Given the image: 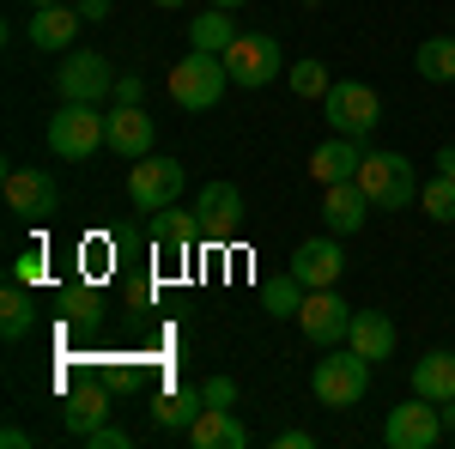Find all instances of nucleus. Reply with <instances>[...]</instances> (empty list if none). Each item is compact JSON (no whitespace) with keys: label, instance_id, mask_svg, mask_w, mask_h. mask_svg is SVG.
Returning <instances> with one entry per match:
<instances>
[{"label":"nucleus","instance_id":"36","mask_svg":"<svg viewBox=\"0 0 455 449\" xmlns=\"http://www.w3.org/2000/svg\"><path fill=\"white\" fill-rule=\"evenodd\" d=\"M437 171H443V176L455 182V146H443V152H437Z\"/></svg>","mask_w":455,"mask_h":449},{"label":"nucleus","instance_id":"1","mask_svg":"<svg viewBox=\"0 0 455 449\" xmlns=\"http://www.w3.org/2000/svg\"><path fill=\"white\" fill-rule=\"evenodd\" d=\"M371 389V358L352 346H328V358H315L310 371V395L322 407H358Z\"/></svg>","mask_w":455,"mask_h":449},{"label":"nucleus","instance_id":"3","mask_svg":"<svg viewBox=\"0 0 455 449\" xmlns=\"http://www.w3.org/2000/svg\"><path fill=\"white\" fill-rule=\"evenodd\" d=\"M98 146H109V116L98 104H61L49 116V152H55V158L85 164Z\"/></svg>","mask_w":455,"mask_h":449},{"label":"nucleus","instance_id":"38","mask_svg":"<svg viewBox=\"0 0 455 449\" xmlns=\"http://www.w3.org/2000/svg\"><path fill=\"white\" fill-rule=\"evenodd\" d=\"M212 6H225V12H237V6H249V0H212Z\"/></svg>","mask_w":455,"mask_h":449},{"label":"nucleus","instance_id":"37","mask_svg":"<svg viewBox=\"0 0 455 449\" xmlns=\"http://www.w3.org/2000/svg\"><path fill=\"white\" fill-rule=\"evenodd\" d=\"M437 413H443V431H455V401H437Z\"/></svg>","mask_w":455,"mask_h":449},{"label":"nucleus","instance_id":"11","mask_svg":"<svg viewBox=\"0 0 455 449\" xmlns=\"http://www.w3.org/2000/svg\"><path fill=\"white\" fill-rule=\"evenodd\" d=\"M61 207V188H55V176L49 171H6V212L12 219H49V212Z\"/></svg>","mask_w":455,"mask_h":449},{"label":"nucleus","instance_id":"5","mask_svg":"<svg viewBox=\"0 0 455 449\" xmlns=\"http://www.w3.org/2000/svg\"><path fill=\"white\" fill-rule=\"evenodd\" d=\"M225 68H231V85H243V92L274 85V79H280V36L237 31V43L225 49Z\"/></svg>","mask_w":455,"mask_h":449},{"label":"nucleus","instance_id":"29","mask_svg":"<svg viewBox=\"0 0 455 449\" xmlns=\"http://www.w3.org/2000/svg\"><path fill=\"white\" fill-rule=\"evenodd\" d=\"M291 92L298 98H328V68L322 61H298L291 68Z\"/></svg>","mask_w":455,"mask_h":449},{"label":"nucleus","instance_id":"28","mask_svg":"<svg viewBox=\"0 0 455 449\" xmlns=\"http://www.w3.org/2000/svg\"><path fill=\"white\" fill-rule=\"evenodd\" d=\"M188 237H195V212H176V207L158 212V243L164 249H188Z\"/></svg>","mask_w":455,"mask_h":449},{"label":"nucleus","instance_id":"34","mask_svg":"<svg viewBox=\"0 0 455 449\" xmlns=\"http://www.w3.org/2000/svg\"><path fill=\"white\" fill-rule=\"evenodd\" d=\"M79 19L92 25V19H109V0H79Z\"/></svg>","mask_w":455,"mask_h":449},{"label":"nucleus","instance_id":"2","mask_svg":"<svg viewBox=\"0 0 455 449\" xmlns=\"http://www.w3.org/2000/svg\"><path fill=\"white\" fill-rule=\"evenodd\" d=\"M358 188L371 195V207H377V212L413 207V201H419L413 158H401V152H364V164H358Z\"/></svg>","mask_w":455,"mask_h":449},{"label":"nucleus","instance_id":"35","mask_svg":"<svg viewBox=\"0 0 455 449\" xmlns=\"http://www.w3.org/2000/svg\"><path fill=\"white\" fill-rule=\"evenodd\" d=\"M0 444H6V449H25V444H31V431H19V425H6V431H0Z\"/></svg>","mask_w":455,"mask_h":449},{"label":"nucleus","instance_id":"10","mask_svg":"<svg viewBox=\"0 0 455 449\" xmlns=\"http://www.w3.org/2000/svg\"><path fill=\"white\" fill-rule=\"evenodd\" d=\"M298 328L310 334L322 352L328 346H347L352 334V304L334 292V285H322V292H304V310H298Z\"/></svg>","mask_w":455,"mask_h":449},{"label":"nucleus","instance_id":"33","mask_svg":"<svg viewBox=\"0 0 455 449\" xmlns=\"http://www.w3.org/2000/svg\"><path fill=\"white\" fill-rule=\"evenodd\" d=\"M274 444H280V449H310L315 437H310V431H298V425H291V431H280V437H274Z\"/></svg>","mask_w":455,"mask_h":449},{"label":"nucleus","instance_id":"12","mask_svg":"<svg viewBox=\"0 0 455 449\" xmlns=\"http://www.w3.org/2000/svg\"><path fill=\"white\" fill-rule=\"evenodd\" d=\"M152 116H146L140 104H116L109 109V152L116 158H128V164H140V158H152Z\"/></svg>","mask_w":455,"mask_h":449},{"label":"nucleus","instance_id":"15","mask_svg":"<svg viewBox=\"0 0 455 449\" xmlns=\"http://www.w3.org/2000/svg\"><path fill=\"white\" fill-rule=\"evenodd\" d=\"M79 6H68V0H55V6H31V25H25V36H31V49H73V36H79Z\"/></svg>","mask_w":455,"mask_h":449},{"label":"nucleus","instance_id":"14","mask_svg":"<svg viewBox=\"0 0 455 449\" xmlns=\"http://www.w3.org/2000/svg\"><path fill=\"white\" fill-rule=\"evenodd\" d=\"M340 268H347V255H340L334 231H328V237H310V243H298V249H291V274L304 279L310 292L334 285V279H340Z\"/></svg>","mask_w":455,"mask_h":449},{"label":"nucleus","instance_id":"22","mask_svg":"<svg viewBox=\"0 0 455 449\" xmlns=\"http://www.w3.org/2000/svg\"><path fill=\"white\" fill-rule=\"evenodd\" d=\"M413 68H419V79H431V85H455V36H425Z\"/></svg>","mask_w":455,"mask_h":449},{"label":"nucleus","instance_id":"18","mask_svg":"<svg viewBox=\"0 0 455 449\" xmlns=\"http://www.w3.org/2000/svg\"><path fill=\"white\" fill-rule=\"evenodd\" d=\"M195 219L207 225L212 237L237 231V219H243V195H237V182H207L201 201H195Z\"/></svg>","mask_w":455,"mask_h":449},{"label":"nucleus","instance_id":"6","mask_svg":"<svg viewBox=\"0 0 455 449\" xmlns=\"http://www.w3.org/2000/svg\"><path fill=\"white\" fill-rule=\"evenodd\" d=\"M182 158H140V164H128V201L140 212H164V207H176L182 201Z\"/></svg>","mask_w":455,"mask_h":449},{"label":"nucleus","instance_id":"9","mask_svg":"<svg viewBox=\"0 0 455 449\" xmlns=\"http://www.w3.org/2000/svg\"><path fill=\"white\" fill-rule=\"evenodd\" d=\"M437 437H443V413H437V401L413 395V401L388 407V419H383V444L388 449H431Z\"/></svg>","mask_w":455,"mask_h":449},{"label":"nucleus","instance_id":"31","mask_svg":"<svg viewBox=\"0 0 455 449\" xmlns=\"http://www.w3.org/2000/svg\"><path fill=\"white\" fill-rule=\"evenodd\" d=\"M134 437L128 431H116V425H98V431H85V449H128Z\"/></svg>","mask_w":455,"mask_h":449},{"label":"nucleus","instance_id":"30","mask_svg":"<svg viewBox=\"0 0 455 449\" xmlns=\"http://www.w3.org/2000/svg\"><path fill=\"white\" fill-rule=\"evenodd\" d=\"M201 389H207V407H237V382L231 377H207Z\"/></svg>","mask_w":455,"mask_h":449},{"label":"nucleus","instance_id":"20","mask_svg":"<svg viewBox=\"0 0 455 449\" xmlns=\"http://www.w3.org/2000/svg\"><path fill=\"white\" fill-rule=\"evenodd\" d=\"M201 413H207V389H188V382H171V389L158 395V407H152L158 431H188Z\"/></svg>","mask_w":455,"mask_h":449},{"label":"nucleus","instance_id":"39","mask_svg":"<svg viewBox=\"0 0 455 449\" xmlns=\"http://www.w3.org/2000/svg\"><path fill=\"white\" fill-rule=\"evenodd\" d=\"M25 6H55V0H25Z\"/></svg>","mask_w":455,"mask_h":449},{"label":"nucleus","instance_id":"19","mask_svg":"<svg viewBox=\"0 0 455 449\" xmlns=\"http://www.w3.org/2000/svg\"><path fill=\"white\" fill-rule=\"evenodd\" d=\"M395 341H401V334H395V322H388L383 310H352V334H347L352 352H364L371 365H383L388 352H395Z\"/></svg>","mask_w":455,"mask_h":449},{"label":"nucleus","instance_id":"13","mask_svg":"<svg viewBox=\"0 0 455 449\" xmlns=\"http://www.w3.org/2000/svg\"><path fill=\"white\" fill-rule=\"evenodd\" d=\"M371 212H377V207H371V195L358 188V176H352V182H328V188H322V219H328V231H334V237H352Z\"/></svg>","mask_w":455,"mask_h":449},{"label":"nucleus","instance_id":"24","mask_svg":"<svg viewBox=\"0 0 455 449\" xmlns=\"http://www.w3.org/2000/svg\"><path fill=\"white\" fill-rule=\"evenodd\" d=\"M31 322H36L31 292H25V285L12 279V285L0 292V334H6V341H25V334H31Z\"/></svg>","mask_w":455,"mask_h":449},{"label":"nucleus","instance_id":"26","mask_svg":"<svg viewBox=\"0 0 455 449\" xmlns=\"http://www.w3.org/2000/svg\"><path fill=\"white\" fill-rule=\"evenodd\" d=\"M304 292H310V285H304V279L285 268L280 279H267V285H261V310L285 322V316H298V310H304Z\"/></svg>","mask_w":455,"mask_h":449},{"label":"nucleus","instance_id":"7","mask_svg":"<svg viewBox=\"0 0 455 449\" xmlns=\"http://www.w3.org/2000/svg\"><path fill=\"white\" fill-rule=\"evenodd\" d=\"M55 92H61V104H104L116 92V73H109V61L98 49H73L55 68Z\"/></svg>","mask_w":455,"mask_h":449},{"label":"nucleus","instance_id":"16","mask_svg":"<svg viewBox=\"0 0 455 449\" xmlns=\"http://www.w3.org/2000/svg\"><path fill=\"white\" fill-rule=\"evenodd\" d=\"M358 164H364V152H358V140L340 134V140H322L310 152V176L328 188V182H352L358 176Z\"/></svg>","mask_w":455,"mask_h":449},{"label":"nucleus","instance_id":"32","mask_svg":"<svg viewBox=\"0 0 455 449\" xmlns=\"http://www.w3.org/2000/svg\"><path fill=\"white\" fill-rule=\"evenodd\" d=\"M109 98H116V104H140V98H146V79H140V73H122Z\"/></svg>","mask_w":455,"mask_h":449},{"label":"nucleus","instance_id":"4","mask_svg":"<svg viewBox=\"0 0 455 449\" xmlns=\"http://www.w3.org/2000/svg\"><path fill=\"white\" fill-rule=\"evenodd\" d=\"M225 85H231V68H225V55H212V49H188L171 68V98L182 109H212L225 98Z\"/></svg>","mask_w":455,"mask_h":449},{"label":"nucleus","instance_id":"27","mask_svg":"<svg viewBox=\"0 0 455 449\" xmlns=\"http://www.w3.org/2000/svg\"><path fill=\"white\" fill-rule=\"evenodd\" d=\"M419 207H425V219H437V225H455V182L443 171L431 176L419 188Z\"/></svg>","mask_w":455,"mask_h":449},{"label":"nucleus","instance_id":"25","mask_svg":"<svg viewBox=\"0 0 455 449\" xmlns=\"http://www.w3.org/2000/svg\"><path fill=\"white\" fill-rule=\"evenodd\" d=\"M237 43V31H231V19H225V6H212V12H201V19H188V49H212V55H225Z\"/></svg>","mask_w":455,"mask_h":449},{"label":"nucleus","instance_id":"23","mask_svg":"<svg viewBox=\"0 0 455 449\" xmlns=\"http://www.w3.org/2000/svg\"><path fill=\"white\" fill-rule=\"evenodd\" d=\"M104 413H109V395H104V389H79L68 407H61V425H68L73 437H85V431H98V425H104Z\"/></svg>","mask_w":455,"mask_h":449},{"label":"nucleus","instance_id":"21","mask_svg":"<svg viewBox=\"0 0 455 449\" xmlns=\"http://www.w3.org/2000/svg\"><path fill=\"white\" fill-rule=\"evenodd\" d=\"M413 395H425V401H455V352L450 346L425 352L419 365H413Z\"/></svg>","mask_w":455,"mask_h":449},{"label":"nucleus","instance_id":"8","mask_svg":"<svg viewBox=\"0 0 455 449\" xmlns=\"http://www.w3.org/2000/svg\"><path fill=\"white\" fill-rule=\"evenodd\" d=\"M377 122H383V98H377L364 79H334V85H328V128H334V134L358 140V134H371Z\"/></svg>","mask_w":455,"mask_h":449},{"label":"nucleus","instance_id":"40","mask_svg":"<svg viewBox=\"0 0 455 449\" xmlns=\"http://www.w3.org/2000/svg\"><path fill=\"white\" fill-rule=\"evenodd\" d=\"M152 6H182V0H152Z\"/></svg>","mask_w":455,"mask_h":449},{"label":"nucleus","instance_id":"17","mask_svg":"<svg viewBox=\"0 0 455 449\" xmlns=\"http://www.w3.org/2000/svg\"><path fill=\"white\" fill-rule=\"evenodd\" d=\"M195 449H243L249 444V431H243V419L231 413V407H207V413L195 419L188 431H182Z\"/></svg>","mask_w":455,"mask_h":449}]
</instances>
